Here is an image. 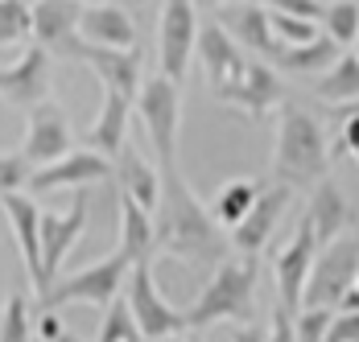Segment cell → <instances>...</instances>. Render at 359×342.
<instances>
[{
	"label": "cell",
	"instance_id": "obj_1",
	"mask_svg": "<svg viewBox=\"0 0 359 342\" xmlns=\"http://www.w3.org/2000/svg\"><path fill=\"white\" fill-rule=\"evenodd\" d=\"M153 247L178 256L194 268H215L231 252L227 231L215 223V214L198 203V194L186 186V177L174 165H161V194L153 206Z\"/></svg>",
	"mask_w": 359,
	"mask_h": 342
},
{
	"label": "cell",
	"instance_id": "obj_2",
	"mask_svg": "<svg viewBox=\"0 0 359 342\" xmlns=\"http://www.w3.org/2000/svg\"><path fill=\"white\" fill-rule=\"evenodd\" d=\"M273 173L285 186H314L330 173V144L326 128L314 111L302 103H277V149H273Z\"/></svg>",
	"mask_w": 359,
	"mask_h": 342
},
{
	"label": "cell",
	"instance_id": "obj_3",
	"mask_svg": "<svg viewBox=\"0 0 359 342\" xmlns=\"http://www.w3.org/2000/svg\"><path fill=\"white\" fill-rule=\"evenodd\" d=\"M260 260L252 252H227L211 268V280L186 309V330H203L215 322H248L256 301Z\"/></svg>",
	"mask_w": 359,
	"mask_h": 342
},
{
	"label": "cell",
	"instance_id": "obj_4",
	"mask_svg": "<svg viewBox=\"0 0 359 342\" xmlns=\"http://www.w3.org/2000/svg\"><path fill=\"white\" fill-rule=\"evenodd\" d=\"M137 111H141V124L149 140H153V153H157V170L161 165H174L178 161V128H182V91L174 78L157 74V78H144L137 87Z\"/></svg>",
	"mask_w": 359,
	"mask_h": 342
},
{
	"label": "cell",
	"instance_id": "obj_5",
	"mask_svg": "<svg viewBox=\"0 0 359 342\" xmlns=\"http://www.w3.org/2000/svg\"><path fill=\"white\" fill-rule=\"evenodd\" d=\"M128 268H133V260L116 247L111 256H104V260H95V264H87V268H79L74 276H67V280H50V289H46V297H41V306L58 309V306H71V301H79V306H108L111 297L124 289V276H128Z\"/></svg>",
	"mask_w": 359,
	"mask_h": 342
},
{
	"label": "cell",
	"instance_id": "obj_6",
	"mask_svg": "<svg viewBox=\"0 0 359 342\" xmlns=\"http://www.w3.org/2000/svg\"><path fill=\"white\" fill-rule=\"evenodd\" d=\"M124 285H128V309L137 317L141 338H178V334H186V313L170 306L161 297L157 280H153V256L137 260L124 276Z\"/></svg>",
	"mask_w": 359,
	"mask_h": 342
},
{
	"label": "cell",
	"instance_id": "obj_7",
	"mask_svg": "<svg viewBox=\"0 0 359 342\" xmlns=\"http://www.w3.org/2000/svg\"><path fill=\"white\" fill-rule=\"evenodd\" d=\"M359 264V235H334V240L318 243L314 252V264L306 276V289H302V306H334L343 297V289L351 285Z\"/></svg>",
	"mask_w": 359,
	"mask_h": 342
},
{
	"label": "cell",
	"instance_id": "obj_8",
	"mask_svg": "<svg viewBox=\"0 0 359 342\" xmlns=\"http://www.w3.org/2000/svg\"><path fill=\"white\" fill-rule=\"evenodd\" d=\"M293 203V186L285 182H277V186H264V190H256V198L252 206L227 227L231 235V252H252V256H260L269 240H273V231H277V223H281V214H285V206Z\"/></svg>",
	"mask_w": 359,
	"mask_h": 342
},
{
	"label": "cell",
	"instance_id": "obj_9",
	"mask_svg": "<svg viewBox=\"0 0 359 342\" xmlns=\"http://www.w3.org/2000/svg\"><path fill=\"white\" fill-rule=\"evenodd\" d=\"M194 34H198V8L194 0H165L161 8V25H157V58L161 74L182 83L190 58H194Z\"/></svg>",
	"mask_w": 359,
	"mask_h": 342
},
{
	"label": "cell",
	"instance_id": "obj_10",
	"mask_svg": "<svg viewBox=\"0 0 359 342\" xmlns=\"http://www.w3.org/2000/svg\"><path fill=\"white\" fill-rule=\"evenodd\" d=\"M79 13L83 0H29V21H34L37 46L50 58H67L79 62L83 37H79Z\"/></svg>",
	"mask_w": 359,
	"mask_h": 342
},
{
	"label": "cell",
	"instance_id": "obj_11",
	"mask_svg": "<svg viewBox=\"0 0 359 342\" xmlns=\"http://www.w3.org/2000/svg\"><path fill=\"white\" fill-rule=\"evenodd\" d=\"M194 54H198V62H203V70H207V83H211L215 100L227 91V87H236V83L244 78L248 58L240 54V41L227 34L219 21L198 25V34H194Z\"/></svg>",
	"mask_w": 359,
	"mask_h": 342
},
{
	"label": "cell",
	"instance_id": "obj_12",
	"mask_svg": "<svg viewBox=\"0 0 359 342\" xmlns=\"http://www.w3.org/2000/svg\"><path fill=\"white\" fill-rule=\"evenodd\" d=\"M111 161L95 149H79V153H62L46 165H34L29 170V190L34 194H50V190H67V186H87V182H108Z\"/></svg>",
	"mask_w": 359,
	"mask_h": 342
},
{
	"label": "cell",
	"instance_id": "obj_13",
	"mask_svg": "<svg viewBox=\"0 0 359 342\" xmlns=\"http://www.w3.org/2000/svg\"><path fill=\"white\" fill-rule=\"evenodd\" d=\"M25 116H29V120H25V149H21V153H25L29 165H46V161L71 153V144H74L71 120H67V111L54 100L34 103Z\"/></svg>",
	"mask_w": 359,
	"mask_h": 342
},
{
	"label": "cell",
	"instance_id": "obj_14",
	"mask_svg": "<svg viewBox=\"0 0 359 342\" xmlns=\"http://www.w3.org/2000/svg\"><path fill=\"white\" fill-rule=\"evenodd\" d=\"M83 231H87V198H83V194L71 203L67 214H41V219H37V243H41V276H46V289H50V280L58 276L62 260L74 252V243H79ZM41 297H46V293H41Z\"/></svg>",
	"mask_w": 359,
	"mask_h": 342
},
{
	"label": "cell",
	"instance_id": "obj_15",
	"mask_svg": "<svg viewBox=\"0 0 359 342\" xmlns=\"http://www.w3.org/2000/svg\"><path fill=\"white\" fill-rule=\"evenodd\" d=\"M50 54L41 46H25V54L13 62V67L0 70V95L4 103L29 111L34 103L50 100V87H54V74H50Z\"/></svg>",
	"mask_w": 359,
	"mask_h": 342
},
{
	"label": "cell",
	"instance_id": "obj_16",
	"mask_svg": "<svg viewBox=\"0 0 359 342\" xmlns=\"http://www.w3.org/2000/svg\"><path fill=\"white\" fill-rule=\"evenodd\" d=\"M314 252H318L314 223H310V214H302L293 240L277 252V264H273V273H277V289H281V306L293 309V313L302 309V289H306V276H310V264H314Z\"/></svg>",
	"mask_w": 359,
	"mask_h": 342
},
{
	"label": "cell",
	"instance_id": "obj_17",
	"mask_svg": "<svg viewBox=\"0 0 359 342\" xmlns=\"http://www.w3.org/2000/svg\"><path fill=\"white\" fill-rule=\"evenodd\" d=\"M0 210H4V219H8V227H13V235H17V247H21L29 285L37 289V301H41V293H46L41 243H37V219H41V210H37V203L29 194H21V190H4V194H0Z\"/></svg>",
	"mask_w": 359,
	"mask_h": 342
},
{
	"label": "cell",
	"instance_id": "obj_18",
	"mask_svg": "<svg viewBox=\"0 0 359 342\" xmlns=\"http://www.w3.org/2000/svg\"><path fill=\"white\" fill-rule=\"evenodd\" d=\"M79 62L95 70V78L104 87H116L124 95H137L141 87V46H95V41H83L79 50Z\"/></svg>",
	"mask_w": 359,
	"mask_h": 342
},
{
	"label": "cell",
	"instance_id": "obj_19",
	"mask_svg": "<svg viewBox=\"0 0 359 342\" xmlns=\"http://www.w3.org/2000/svg\"><path fill=\"white\" fill-rule=\"evenodd\" d=\"M215 13V21L227 29V34L236 37L240 46H248L252 54H260L264 62L273 58V50H277V37L269 29V8L260 4V0H236V4H219L211 8Z\"/></svg>",
	"mask_w": 359,
	"mask_h": 342
},
{
	"label": "cell",
	"instance_id": "obj_20",
	"mask_svg": "<svg viewBox=\"0 0 359 342\" xmlns=\"http://www.w3.org/2000/svg\"><path fill=\"white\" fill-rule=\"evenodd\" d=\"M281 100H285V83H281V74L269 67V62H248L244 67V78L219 95V103L244 107L252 120H264L269 107H277Z\"/></svg>",
	"mask_w": 359,
	"mask_h": 342
},
{
	"label": "cell",
	"instance_id": "obj_21",
	"mask_svg": "<svg viewBox=\"0 0 359 342\" xmlns=\"http://www.w3.org/2000/svg\"><path fill=\"white\" fill-rule=\"evenodd\" d=\"M128 120H133V95H124L116 87H104V107L91 120V128L83 132V144L95 149V153H104L111 161L128 144Z\"/></svg>",
	"mask_w": 359,
	"mask_h": 342
},
{
	"label": "cell",
	"instance_id": "obj_22",
	"mask_svg": "<svg viewBox=\"0 0 359 342\" xmlns=\"http://www.w3.org/2000/svg\"><path fill=\"white\" fill-rule=\"evenodd\" d=\"M79 37L95 46H137V25L124 8L95 0V4H83L79 13Z\"/></svg>",
	"mask_w": 359,
	"mask_h": 342
},
{
	"label": "cell",
	"instance_id": "obj_23",
	"mask_svg": "<svg viewBox=\"0 0 359 342\" xmlns=\"http://www.w3.org/2000/svg\"><path fill=\"white\" fill-rule=\"evenodd\" d=\"M111 173H116L120 190H124L128 198H137V203L153 214L157 194H161V173H157V165H149L137 149H128V144H124V149L111 157Z\"/></svg>",
	"mask_w": 359,
	"mask_h": 342
},
{
	"label": "cell",
	"instance_id": "obj_24",
	"mask_svg": "<svg viewBox=\"0 0 359 342\" xmlns=\"http://www.w3.org/2000/svg\"><path fill=\"white\" fill-rule=\"evenodd\" d=\"M339 41L330 34H314L310 41H297V46H281L277 41V50H273V67L277 70H293V74H318V70H326L334 58H339Z\"/></svg>",
	"mask_w": 359,
	"mask_h": 342
},
{
	"label": "cell",
	"instance_id": "obj_25",
	"mask_svg": "<svg viewBox=\"0 0 359 342\" xmlns=\"http://www.w3.org/2000/svg\"><path fill=\"white\" fill-rule=\"evenodd\" d=\"M310 223H314V235L318 243L334 240L339 231H347V223H351V210H347V198H343V190L330 182V177H318L314 182V198H310Z\"/></svg>",
	"mask_w": 359,
	"mask_h": 342
},
{
	"label": "cell",
	"instance_id": "obj_26",
	"mask_svg": "<svg viewBox=\"0 0 359 342\" xmlns=\"http://www.w3.org/2000/svg\"><path fill=\"white\" fill-rule=\"evenodd\" d=\"M116 247H120L133 264L157 252V247H153V214H149L137 198H128L124 190H120V243H116Z\"/></svg>",
	"mask_w": 359,
	"mask_h": 342
},
{
	"label": "cell",
	"instance_id": "obj_27",
	"mask_svg": "<svg viewBox=\"0 0 359 342\" xmlns=\"http://www.w3.org/2000/svg\"><path fill=\"white\" fill-rule=\"evenodd\" d=\"M314 95L326 100L330 107L355 103L359 100V58L355 54H339V58L323 70V78L314 83Z\"/></svg>",
	"mask_w": 359,
	"mask_h": 342
},
{
	"label": "cell",
	"instance_id": "obj_28",
	"mask_svg": "<svg viewBox=\"0 0 359 342\" xmlns=\"http://www.w3.org/2000/svg\"><path fill=\"white\" fill-rule=\"evenodd\" d=\"M256 190H260V186H256L252 177H236V182H227V186H223V190L215 194V203H211V214H215V223L223 227V231H227V227H231V223H236V219H240V214H244V210L252 206Z\"/></svg>",
	"mask_w": 359,
	"mask_h": 342
},
{
	"label": "cell",
	"instance_id": "obj_29",
	"mask_svg": "<svg viewBox=\"0 0 359 342\" xmlns=\"http://www.w3.org/2000/svg\"><path fill=\"white\" fill-rule=\"evenodd\" d=\"M34 21H29V0H0V50L29 46Z\"/></svg>",
	"mask_w": 359,
	"mask_h": 342
},
{
	"label": "cell",
	"instance_id": "obj_30",
	"mask_svg": "<svg viewBox=\"0 0 359 342\" xmlns=\"http://www.w3.org/2000/svg\"><path fill=\"white\" fill-rule=\"evenodd\" d=\"M318 25H326V34L339 46H351L359 34V0H326Z\"/></svg>",
	"mask_w": 359,
	"mask_h": 342
},
{
	"label": "cell",
	"instance_id": "obj_31",
	"mask_svg": "<svg viewBox=\"0 0 359 342\" xmlns=\"http://www.w3.org/2000/svg\"><path fill=\"white\" fill-rule=\"evenodd\" d=\"M100 342H137L141 338V330H137V317H133V309H128V297H111L108 301V317H104V326H100Z\"/></svg>",
	"mask_w": 359,
	"mask_h": 342
},
{
	"label": "cell",
	"instance_id": "obj_32",
	"mask_svg": "<svg viewBox=\"0 0 359 342\" xmlns=\"http://www.w3.org/2000/svg\"><path fill=\"white\" fill-rule=\"evenodd\" d=\"M34 338V326H29V301L21 293H8V301L0 309V342H25Z\"/></svg>",
	"mask_w": 359,
	"mask_h": 342
},
{
	"label": "cell",
	"instance_id": "obj_33",
	"mask_svg": "<svg viewBox=\"0 0 359 342\" xmlns=\"http://www.w3.org/2000/svg\"><path fill=\"white\" fill-rule=\"evenodd\" d=\"M269 29H273V37H277L281 46H297V41H310L314 34H323L318 21L293 17V13H277V8H269Z\"/></svg>",
	"mask_w": 359,
	"mask_h": 342
},
{
	"label": "cell",
	"instance_id": "obj_34",
	"mask_svg": "<svg viewBox=\"0 0 359 342\" xmlns=\"http://www.w3.org/2000/svg\"><path fill=\"white\" fill-rule=\"evenodd\" d=\"M334 317V306H302L293 313V334L302 342H318Z\"/></svg>",
	"mask_w": 359,
	"mask_h": 342
},
{
	"label": "cell",
	"instance_id": "obj_35",
	"mask_svg": "<svg viewBox=\"0 0 359 342\" xmlns=\"http://www.w3.org/2000/svg\"><path fill=\"white\" fill-rule=\"evenodd\" d=\"M29 161H25V153H0V194L4 190H25V182H29Z\"/></svg>",
	"mask_w": 359,
	"mask_h": 342
},
{
	"label": "cell",
	"instance_id": "obj_36",
	"mask_svg": "<svg viewBox=\"0 0 359 342\" xmlns=\"http://www.w3.org/2000/svg\"><path fill=\"white\" fill-rule=\"evenodd\" d=\"M323 338L326 342H359V309H343V313H334Z\"/></svg>",
	"mask_w": 359,
	"mask_h": 342
},
{
	"label": "cell",
	"instance_id": "obj_37",
	"mask_svg": "<svg viewBox=\"0 0 359 342\" xmlns=\"http://www.w3.org/2000/svg\"><path fill=\"white\" fill-rule=\"evenodd\" d=\"M264 4L277 8V13H293V17H310V21H318L326 0H264Z\"/></svg>",
	"mask_w": 359,
	"mask_h": 342
},
{
	"label": "cell",
	"instance_id": "obj_38",
	"mask_svg": "<svg viewBox=\"0 0 359 342\" xmlns=\"http://www.w3.org/2000/svg\"><path fill=\"white\" fill-rule=\"evenodd\" d=\"M269 338H277V342L297 338V334H293V309H285V306L273 309V322H269Z\"/></svg>",
	"mask_w": 359,
	"mask_h": 342
},
{
	"label": "cell",
	"instance_id": "obj_39",
	"mask_svg": "<svg viewBox=\"0 0 359 342\" xmlns=\"http://www.w3.org/2000/svg\"><path fill=\"white\" fill-rule=\"evenodd\" d=\"M37 338H67V326H62V317H58L50 306H46V313L37 317Z\"/></svg>",
	"mask_w": 359,
	"mask_h": 342
},
{
	"label": "cell",
	"instance_id": "obj_40",
	"mask_svg": "<svg viewBox=\"0 0 359 342\" xmlns=\"http://www.w3.org/2000/svg\"><path fill=\"white\" fill-rule=\"evenodd\" d=\"M236 338L252 342V338H269V334H264V330H256V326H244V330H240V334H236Z\"/></svg>",
	"mask_w": 359,
	"mask_h": 342
},
{
	"label": "cell",
	"instance_id": "obj_41",
	"mask_svg": "<svg viewBox=\"0 0 359 342\" xmlns=\"http://www.w3.org/2000/svg\"><path fill=\"white\" fill-rule=\"evenodd\" d=\"M223 0H194V8H219Z\"/></svg>",
	"mask_w": 359,
	"mask_h": 342
},
{
	"label": "cell",
	"instance_id": "obj_42",
	"mask_svg": "<svg viewBox=\"0 0 359 342\" xmlns=\"http://www.w3.org/2000/svg\"><path fill=\"white\" fill-rule=\"evenodd\" d=\"M351 285H355V289H359V264H355V276H351Z\"/></svg>",
	"mask_w": 359,
	"mask_h": 342
},
{
	"label": "cell",
	"instance_id": "obj_43",
	"mask_svg": "<svg viewBox=\"0 0 359 342\" xmlns=\"http://www.w3.org/2000/svg\"><path fill=\"white\" fill-rule=\"evenodd\" d=\"M343 107H351V111H359V100H355V103H343Z\"/></svg>",
	"mask_w": 359,
	"mask_h": 342
},
{
	"label": "cell",
	"instance_id": "obj_44",
	"mask_svg": "<svg viewBox=\"0 0 359 342\" xmlns=\"http://www.w3.org/2000/svg\"><path fill=\"white\" fill-rule=\"evenodd\" d=\"M351 46H355V58H359V34H355V41H351Z\"/></svg>",
	"mask_w": 359,
	"mask_h": 342
},
{
	"label": "cell",
	"instance_id": "obj_45",
	"mask_svg": "<svg viewBox=\"0 0 359 342\" xmlns=\"http://www.w3.org/2000/svg\"><path fill=\"white\" fill-rule=\"evenodd\" d=\"M351 157H355V161H359V144H355V149H351Z\"/></svg>",
	"mask_w": 359,
	"mask_h": 342
},
{
	"label": "cell",
	"instance_id": "obj_46",
	"mask_svg": "<svg viewBox=\"0 0 359 342\" xmlns=\"http://www.w3.org/2000/svg\"><path fill=\"white\" fill-rule=\"evenodd\" d=\"M83 4H95V0H83Z\"/></svg>",
	"mask_w": 359,
	"mask_h": 342
},
{
	"label": "cell",
	"instance_id": "obj_47",
	"mask_svg": "<svg viewBox=\"0 0 359 342\" xmlns=\"http://www.w3.org/2000/svg\"><path fill=\"white\" fill-rule=\"evenodd\" d=\"M137 4H144V0H137Z\"/></svg>",
	"mask_w": 359,
	"mask_h": 342
}]
</instances>
